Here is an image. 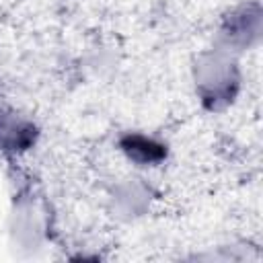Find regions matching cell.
I'll list each match as a JSON object with an SVG mask.
<instances>
[{"mask_svg": "<svg viewBox=\"0 0 263 263\" xmlns=\"http://www.w3.org/2000/svg\"><path fill=\"white\" fill-rule=\"evenodd\" d=\"M261 33V10L257 4H249L245 8H236L232 10L222 29H220V37L222 43L218 49H224L228 53H234L236 47L245 49L251 47Z\"/></svg>", "mask_w": 263, "mask_h": 263, "instance_id": "2", "label": "cell"}, {"mask_svg": "<svg viewBox=\"0 0 263 263\" xmlns=\"http://www.w3.org/2000/svg\"><path fill=\"white\" fill-rule=\"evenodd\" d=\"M195 86L208 109L220 111L228 107L240 88V72L234 55L224 49L203 53L195 64Z\"/></svg>", "mask_w": 263, "mask_h": 263, "instance_id": "1", "label": "cell"}, {"mask_svg": "<svg viewBox=\"0 0 263 263\" xmlns=\"http://www.w3.org/2000/svg\"><path fill=\"white\" fill-rule=\"evenodd\" d=\"M119 146L127 160L138 166H152L164 158V144L146 134H127L121 138Z\"/></svg>", "mask_w": 263, "mask_h": 263, "instance_id": "3", "label": "cell"}]
</instances>
